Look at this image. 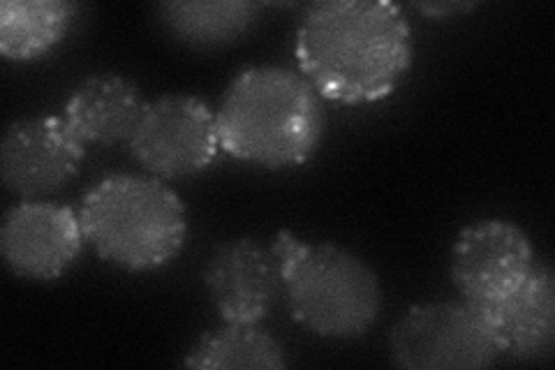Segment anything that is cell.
<instances>
[{
    "instance_id": "obj_4",
    "label": "cell",
    "mask_w": 555,
    "mask_h": 370,
    "mask_svg": "<svg viewBox=\"0 0 555 370\" xmlns=\"http://www.w3.org/2000/svg\"><path fill=\"white\" fill-rule=\"evenodd\" d=\"M79 218L100 259L130 273L158 271L183 251L188 214L163 179L114 174L86 192Z\"/></svg>"
},
{
    "instance_id": "obj_13",
    "label": "cell",
    "mask_w": 555,
    "mask_h": 370,
    "mask_svg": "<svg viewBox=\"0 0 555 370\" xmlns=\"http://www.w3.org/2000/svg\"><path fill=\"white\" fill-rule=\"evenodd\" d=\"M79 5L67 0H5L0 5V54L12 63L40 61L73 28Z\"/></svg>"
},
{
    "instance_id": "obj_16",
    "label": "cell",
    "mask_w": 555,
    "mask_h": 370,
    "mask_svg": "<svg viewBox=\"0 0 555 370\" xmlns=\"http://www.w3.org/2000/svg\"><path fill=\"white\" fill-rule=\"evenodd\" d=\"M473 8L475 3H416L414 5V10H420L426 16H433V20H449V16L465 14Z\"/></svg>"
},
{
    "instance_id": "obj_6",
    "label": "cell",
    "mask_w": 555,
    "mask_h": 370,
    "mask_svg": "<svg viewBox=\"0 0 555 370\" xmlns=\"http://www.w3.org/2000/svg\"><path fill=\"white\" fill-rule=\"evenodd\" d=\"M128 149L163 181L188 179L216 163L220 149L216 112L195 95H160L144 104Z\"/></svg>"
},
{
    "instance_id": "obj_10",
    "label": "cell",
    "mask_w": 555,
    "mask_h": 370,
    "mask_svg": "<svg viewBox=\"0 0 555 370\" xmlns=\"http://www.w3.org/2000/svg\"><path fill=\"white\" fill-rule=\"evenodd\" d=\"M202 280L224 324H262L283 294L273 251L248 237L218 243Z\"/></svg>"
},
{
    "instance_id": "obj_14",
    "label": "cell",
    "mask_w": 555,
    "mask_h": 370,
    "mask_svg": "<svg viewBox=\"0 0 555 370\" xmlns=\"http://www.w3.org/2000/svg\"><path fill=\"white\" fill-rule=\"evenodd\" d=\"M250 0H185V3H160L155 16L163 28L193 49L228 47L250 30L259 16Z\"/></svg>"
},
{
    "instance_id": "obj_12",
    "label": "cell",
    "mask_w": 555,
    "mask_h": 370,
    "mask_svg": "<svg viewBox=\"0 0 555 370\" xmlns=\"http://www.w3.org/2000/svg\"><path fill=\"white\" fill-rule=\"evenodd\" d=\"M144 104L139 88L130 79L120 75H91L69 93L63 118L83 146L128 144Z\"/></svg>"
},
{
    "instance_id": "obj_9",
    "label": "cell",
    "mask_w": 555,
    "mask_h": 370,
    "mask_svg": "<svg viewBox=\"0 0 555 370\" xmlns=\"http://www.w3.org/2000/svg\"><path fill=\"white\" fill-rule=\"evenodd\" d=\"M83 155L63 116L20 118L0 139V176L14 197L42 200L75 179Z\"/></svg>"
},
{
    "instance_id": "obj_11",
    "label": "cell",
    "mask_w": 555,
    "mask_h": 370,
    "mask_svg": "<svg viewBox=\"0 0 555 370\" xmlns=\"http://www.w3.org/2000/svg\"><path fill=\"white\" fill-rule=\"evenodd\" d=\"M479 312L493 333L500 357L514 361L551 357L555 345V278L548 264L537 259L524 285Z\"/></svg>"
},
{
    "instance_id": "obj_5",
    "label": "cell",
    "mask_w": 555,
    "mask_h": 370,
    "mask_svg": "<svg viewBox=\"0 0 555 370\" xmlns=\"http://www.w3.org/2000/svg\"><path fill=\"white\" fill-rule=\"evenodd\" d=\"M389 355L408 370H479L500 359L481 312L459 302L412 306L389 333Z\"/></svg>"
},
{
    "instance_id": "obj_3",
    "label": "cell",
    "mask_w": 555,
    "mask_h": 370,
    "mask_svg": "<svg viewBox=\"0 0 555 370\" xmlns=\"http://www.w3.org/2000/svg\"><path fill=\"white\" fill-rule=\"evenodd\" d=\"M269 248L294 322L326 341H359L375 327L382 288L359 255L336 243L304 241L289 229H281Z\"/></svg>"
},
{
    "instance_id": "obj_2",
    "label": "cell",
    "mask_w": 555,
    "mask_h": 370,
    "mask_svg": "<svg viewBox=\"0 0 555 370\" xmlns=\"http://www.w3.org/2000/svg\"><path fill=\"white\" fill-rule=\"evenodd\" d=\"M220 149L234 161L287 169L308 163L324 137L322 98L289 67L253 65L230 81L218 110Z\"/></svg>"
},
{
    "instance_id": "obj_15",
    "label": "cell",
    "mask_w": 555,
    "mask_h": 370,
    "mask_svg": "<svg viewBox=\"0 0 555 370\" xmlns=\"http://www.w3.org/2000/svg\"><path fill=\"white\" fill-rule=\"evenodd\" d=\"M181 363L202 370H281L287 368V352L262 324L222 322V327L202 333Z\"/></svg>"
},
{
    "instance_id": "obj_1",
    "label": "cell",
    "mask_w": 555,
    "mask_h": 370,
    "mask_svg": "<svg viewBox=\"0 0 555 370\" xmlns=\"http://www.w3.org/2000/svg\"><path fill=\"white\" fill-rule=\"evenodd\" d=\"M294 56L322 100L371 104L410 73L412 26L389 0H322L304 10Z\"/></svg>"
},
{
    "instance_id": "obj_8",
    "label": "cell",
    "mask_w": 555,
    "mask_h": 370,
    "mask_svg": "<svg viewBox=\"0 0 555 370\" xmlns=\"http://www.w3.org/2000/svg\"><path fill=\"white\" fill-rule=\"evenodd\" d=\"M86 234L79 210L47 200H22L5 210L0 255L5 267L26 280L51 283L81 257Z\"/></svg>"
},
{
    "instance_id": "obj_7",
    "label": "cell",
    "mask_w": 555,
    "mask_h": 370,
    "mask_svg": "<svg viewBox=\"0 0 555 370\" xmlns=\"http://www.w3.org/2000/svg\"><path fill=\"white\" fill-rule=\"evenodd\" d=\"M537 253L512 220L486 218L461 229L451 248V283L465 304L491 308L526 283Z\"/></svg>"
}]
</instances>
